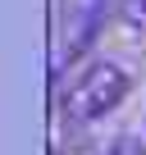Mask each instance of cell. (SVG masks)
<instances>
[{"instance_id": "2", "label": "cell", "mask_w": 146, "mask_h": 155, "mask_svg": "<svg viewBox=\"0 0 146 155\" xmlns=\"http://www.w3.org/2000/svg\"><path fill=\"white\" fill-rule=\"evenodd\" d=\"M119 18L128 28H146V0H119Z\"/></svg>"}, {"instance_id": "3", "label": "cell", "mask_w": 146, "mask_h": 155, "mask_svg": "<svg viewBox=\"0 0 146 155\" xmlns=\"http://www.w3.org/2000/svg\"><path fill=\"white\" fill-rule=\"evenodd\" d=\"M101 155H146V141L141 137H114Z\"/></svg>"}, {"instance_id": "1", "label": "cell", "mask_w": 146, "mask_h": 155, "mask_svg": "<svg viewBox=\"0 0 146 155\" xmlns=\"http://www.w3.org/2000/svg\"><path fill=\"white\" fill-rule=\"evenodd\" d=\"M128 91H132V73L119 59H96L59 91V119H68V123L105 119L110 110H119L128 101Z\"/></svg>"}]
</instances>
